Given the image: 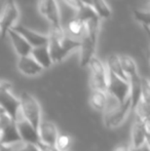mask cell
I'll return each instance as SVG.
<instances>
[{"label": "cell", "instance_id": "cell-1", "mask_svg": "<svg viewBox=\"0 0 150 151\" xmlns=\"http://www.w3.org/2000/svg\"><path fill=\"white\" fill-rule=\"evenodd\" d=\"M48 36V50L52 64L62 62L74 50L79 48V40L69 37L63 29L62 25H55L50 28Z\"/></svg>", "mask_w": 150, "mask_h": 151}, {"label": "cell", "instance_id": "cell-2", "mask_svg": "<svg viewBox=\"0 0 150 151\" xmlns=\"http://www.w3.org/2000/svg\"><path fill=\"white\" fill-rule=\"evenodd\" d=\"M84 23H85V31H84V34L81 37V39L79 40L80 67H86L88 65V62L95 57L98 35L101 26V19L95 12L90 18L86 19Z\"/></svg>", "mask_w": 150, "mask_h": 151}, {"label": "cell", "instance_id": "cell-3", "mask_svg": "<svg viewBox=\"0 0 150 151\" xmlns=\"http://www.w3.org/2000/svg\"><path fill=\"white\" fill-rule=\"evenodd\" d=\"M110 99L111 101H109L108 99L106 108L104 109L103 121H104V124L106 127L114 129V127H119L123 122L132 108H131L130 98H128L126 102L122 104H119L112 97Z\"/></svg>", "mask_w": 150, "mask_h": 151}, {"label": "cell", "instance_id": "cell-4", "mask_svg": "<svg viewBox=\"0 0 150 151\" xmlns=\"http://www.w3.org/2000/svg\"><path fill=\"white\" fill-rule=\"evenodd\" d=\"M20 112L25 120H27L35 129H38L41 122V108L38 101L31 93H24L20 96Z\"/></svg>", "mask_w": 150, "mask_h": 151}, {"label": "cell", "instance_id": "cell-5", "mask_svg": "<svg viewBox=\"0 0 150 151\" xmlns=\"http://www.w3.org/2000/svg\"><path fill=\"white\" fill-rule=\"evenodd\" d=\"M88 67L90 71V88L93 91H107L108 84V71L102 61L97 57L92 58L88 62Z\"/></svg>", "mask_w": 150, "mask_h": 151}, {"label": "cell", "instance_id": "cell-6", "mask_svg": "<svg viewBox=\"0 0 150 151\" xmlns=\"http://www.w3.org/2000/svg\"><path fill=\"white\" fill-rule=\"evenodd\" d=\"M106 93H109L110 97L116 100L119 104L124 103L130 96V82L108 72V84Z\"/></svg>", "mask_w": 150, "mask_h": 151}, {"label": "cell", "instance_id": "cell-7", "mask_svg": "<svg viewBox=\"0 0 150 151\" xmlns=\"http://www.w3.org/2000/svg\"><path fill=\"white\" fill-rule=\"evenodd\" d=\"M19 19V8L16 0H6L0 16V33L5 37L7 32L12 29Z\"/></svg>", "mask_w": 150, "mask_h": 151}, {"label": "cell", "instance_id": "cell-8", "mask_svg": "<svg viewBox=\"0 0 150 151\" xmlns=\"http://www.w3.org/2000/svg\"><path fill=\"white\" fill-rule=\"evenodd\" d=\"M0 109H2L11 120L16 121L20 116V101L10 91L0 93Z\"/></svg>", "mask_w": 150, "mask_h": 151}, {"label": "cell", "instance_id": "cell-9", "mask_svg": "<svg viewBox=\"0 0 150 151\" xmlns=\"http://www.w3.org/2000/svg\"><path fill=\"white\" fill-rule=\"evenodd\" d=\"M12 30L18 32V33L32 46V48L37 47V46L45 45L48 42L47 35H44V34L35 32V31L31 30V29L27 28V27L23 26V25H21V24L14 25V26L12 27Z\"/></svg>", "mask_w": 150, "mask_h": 151}, {"label": "cell", "instance_id": "cell-10", "mask_svg": "<svg viewBox=\"0 0 150 151\" xmlns=\"http://www.w3.org/2000/svg\"><path fill=\"white\" fill-rule=\"evenodd\" d=\"M16 124L22 142L33 144V145L36 146L40 143L37 129H35L28 121L25 120L23 116H21V117L19 116V118L16 120Z\"/></svg>", "mask_w": 150, "mask_h": 151}, {"label": "cell", "instance_id": "cell-11", "mask_svg": "<svg viewBox=\"0 0 150 151\" xmlns=\"http://www.w3.org/2000/svg\"><path fill=\"white\" fill-rule=\"evenodd\" d=\"M145 143H149V120L142 122L136 119L132 127V146L131 147H140Z\"/></svg>", "mask_w": 150, "mask_h": 151}, {"label": "cell", "instance_id": "cell-12", "mask_svg": "<svg viewBox=\"0 0 150 151\" xmlns=\"http://www.w3.org/2000/svg\"><path fill=\"white\" fill-rule=\"evenodd\" d=\"M37 132L40 143L50 147H54L58 136L60 135L56 124L52 121H41L39 123Z\"/></svg>", "mask_w": 150, "mask_h": 151}, {"label": "cell", "instance_id": "cell-13", "mask_svg": "<svg viewBox=\"0 0 150 151\" xmlns=\"http://www.w3.org/2000/svg\"><path fill=\"white\" fill-rule=\"evenodd\" d=\"M38 8L44 18L50 22L52 26L61 25V16L57 0H38Z\"/></svg>", "mask_w": 150, "mask_h": 151}, {"label": "cell", "instance_id": "cell-14", "mask_svg": "<svg viewBox=\"0 0 150 151\" xmlns=\"http://www.w3.org/2000/svg\"><path fill=\"white\" fill-rule=\"evenodd\" d=\"M20 142H22V140L19 135L16 121L9 120L2 127V131L0 133V143L6 146H10Z\"/></svg>", "mask_w": 150, "mask_h": 151}, {"label": "cell", "instance_id": "cell-15", "mask_svg": "<svg viewBox=\"0 0 150 151\" xmlns=\"http://www.w3.org/2000/svg\"><path fill=\"white\" fill-rule=\"evenodd\" d=\"M18 69L24 75L36 76L42 72V67L37 64V62L29 55L26 57H20L18 61Z\"/></svg>", "mask_w": 150, "mask_h": 151}, {"label": "cell", "instance_id": "cell-16", "mask_svg": "<svg viewBox=\"0 0 150 151\" xmlns=\"http://www.w3.org/2000/svg\"><path fill=\"white\" fill-rule=\"evenodd\" d=\"M7 34L10 38L12 46H14V50H16L17 55H18L19 57H26L31 54L32 46H31L18 32L10 29V30L7 32Z\"/></svg>", "mask_w": 150, "mask_h": 151}, {"label": "cell", "instance_id": "cell-17", "mask_svg": "<svg viewBox=\"0 0 150 151\" xmlns=\"http://www.w3.org/2000/svg\"><path fill=\"white\" fill-rule=\"evenodd\" d=\"M30 56L37 62L38 65L41 66L42 69H47L52 65V58H50L47 44L33 47L32 50H31Z\"/></svg>", "mask_w": 150, "mask_h": 151}, {"label": "cell", "instance_id": "cell-18", "mask_svg": "<svg viewBox=\"0 0 150 151\" xmlns=\"http://www.w3.org/2000/svg\"><path fill=\"white\" fill-rule=\"evenodd\" d=\"M85 31V23L76 14L67 24V35L76 40H80Z\"/></svg>", "mask_w": 150, "mask_h": 151}, {"label": "cell", "instance_id": "cell-19", "mask_svg": "<svg viewBox=\"0 0 150 151\" xmlns=\"http://www.w3.org/2000/svg\"><path fill=\"white\" fill-rule=\"evenodd\" d=\"M118 57H119V61H120V65H121V68H122V71L126 74V76L128 77V80L139 76L136 62L133 60V58H131L128 55H120V56H118Z\"/></svg>", "mask_w": 150, "mask_h": 151}, {"label": "cell", "instance_id": "cell-20", "mask_svg": "<svg viewBox=\"0 0 150 151\" xmlns=\"http://www.w3.org/2000/svg\"><path fill=\"white\" fill-rule=\"evenodd\" d=\"M90 105L97 111H104L106 108L107 102H108V96L106 91H93L90 95Z\"/></svg>", "mask_w": 150, "mask_h": 151}, {"label": "cell", "instance_id": "cell-21", "mask_svg": "<svg viewBox=\"0 0 150 151\" xmlns=\"http://www.w3.org/2000/svg\"><path fill=\"white\" fill-rule=\"evenodd\" d=\"M130 82V98L131 100V108L135 109L138 102L141 99V84H140V76L128 80Z\"/></svg>", "mask_w": 150, "mask_h": 151}, {"label": "cell", "instance_id": "cell-22", "mask_svg": "<svg viewBox=\"0 0 150 151\" xmlns=\"http://www.w3.org/2000/svg\"><path fill=\"white\" fill-rule=\"evenodd\" d=\"M107 65H108V70L107 71L112 73L113 75L117 76V77L121 78L123 80L128 81V77L126 76V74L122 71L121 65H120V61H119V57L118 55H111L109 56L108 60H107Z\"/></svg>", "mask_w": 150, "mask_h": 151}, {"label": "cell", "instance_id": "cell-23", "mask_svg": "<svg viewBox=\"0 0 150 151\" xmlns=\"http://www.w3.org/2000/svg\"><path fill=\"white\" fill-rule=\"evenodd\" d=\"M92 7L100 19L110 18L111 8L106 0H92Z\"/></svg>", "mask_w": 150, "mask_h": 151}, {"label": "cell", "instance_id": "cell-24", "mask_svg": "<svg viewBox=\"0 0 150 151\" xmlns=\"http://www.w3.org/2000/svg\"><path fill=\"white\" fill-rule=\"evenodd\" d=\"M135 109H136V119L142 122L149 120V102L140 99Z\"/></svg>", "mask_w": 150, "mask_h": 151}, {"label": "cell", "instance_id": "cell-25", "mask_svg": "<svg viewBox=\"0 0 150 151\" xmlns=\"http://www.w3.org/2000/svg\"><path fill=\"white\" fill-rule=\"evenodd\" d=\"M134 16L136 18V20L139 23H141V25L143 26V28L146 30L147 33H149V12H144V10H138L136 9L134 12Z\"/></svg>", "mask_w": 150, "mask_h": 151}, {"label": "cell", "instance_id": "cell-26", "mask_svg": "<svg viewBox=\"0 0 150 151\" xmlns=\"http://www.w3.org/2000/svg\"><path fill=\"white\" fill-rule=\"evenodd\" d=\"M71 145V138L67 135H59L55 144V148L59 151H68Z\"/></svg>", "mask_w": 150, "mask_h": 151}, {"label": "cell", "instance_id": "cell-27", "mask_svg": "<svg viewBox=\"0 0 150 151\" xmlns=\"http://www.w3.org/2000/svg\"><path fill=\"white\" fill-rule=\"evenodd\" d=\"M141 84V99L146 102L150 101V84L149 80L145 77H140Z\"/></svg>", "mask_w": 150, "mask_h": 151}, {"label": "cell", "instance_id": "cell-28", "mask_svg": "<svg viewBox=\"0 0 150 151\" xmlns=\"http://www.w3.org/2000/svg\"><path fill=\"white\" fill-rule=\"evenodd\" d=\"M9 149L10 151H40L36 145L25 143V142H20V143L10 145Z\"/></svg>", "mask_w": 150, "mask_h": 151}, {"label": "cell", "instance_id": "cell-29", "mask_svg": "<svg viewBox=\"0 0 150 151\" xmlns=\"http://www.w3.org/2000/svg\"><path fill=\"white\" fill-rule=\"evenodd\" d=\"M63 1L68 6H70L73 10H75L76 12H78L84 6V3L81 0H63Z\"/></svg>", "mask_w": 150, "mask_h": 151}, {"label": "cell", "instance_id": "cell-30", "mask_svg": "<svg viewBox=\"0 0 150 151\" xmlns=\"http://www.w3.org/2000/svg\"><path fill=\"white\" fill-rule=\"evenodd\" d=\"M9 120H11V119L8 117L7 114L2 109H0V133H1V131H2V127H3Z\"/></svg>", "mask_w": 150, "mask_h": 151}, {"label": "cell", "instance_id": "cell-31", "mask_svg": "<svg viewBox=\"0 0 150 151\" xmlns=\"http://www.w3.org/2000/svg\"><path fill=\"white\" fill-rule=\"evenodd\" d=\"M11 82L7 81V80H0V93L2 91H9L11 90Z\"/></svg>", "mask_w": 150, "mask_h": 151}, {"label": "cell", "instance_id": "cell-32", "mask_svg": "<svg viewBox=\"0 0 150 151\" xmlns=\"http://www.w3.org/2000/svg\"><path fill=\"white\" fill-rule=\"evenodd\" d=\"M37 147H38V149H39L40 151H59L58 149H56V148H55V146H54V147H50V146L43 145V144H41V143L38 144Z\"/></svg>", "mask_w": 150, "mask_h": 151}, {"label": "cell", "instance_id": "cell-33", "mask_svg": "<svg viewBox=\"0 0 150 151\" xmlns=\"http://www.w3.org/2000/svg\"><path fill=\"white\" fill-rule=\"evenodd\" d=\"M130 151H150L149 150V143H145L144 145L140 146V147H130Z\"/></svg>", "mask_w": 150, "mask_h": 151}, {"label": "cell", "instance_id": "cell-34", "mask_svg": "<svg viewBox=\"0 0 150 151\" xmlns=\"http://www.w3.org/2000/svg\"><path fill=\"white\" fill-rule=\"evenodd\" d=\"M114 151H130V147L128 145H119L114 149Z\"/></svg>", "mask_w": 150, "mask_h": 151}, {"label": "cell", "instance_id": "cell-35", "mask_svg": "<svg viewBox=\"0 0 150 151\" xmlns=\"http://www.w3.org/2000/svg\"><path fill=\"white\" fill-rule=\"evenodd\" d=\"M0 151H10L9 146L3 145V144L0 143Z\"/></svg>", "mask_w": 150, "mask_h": 151}]
</instances>
